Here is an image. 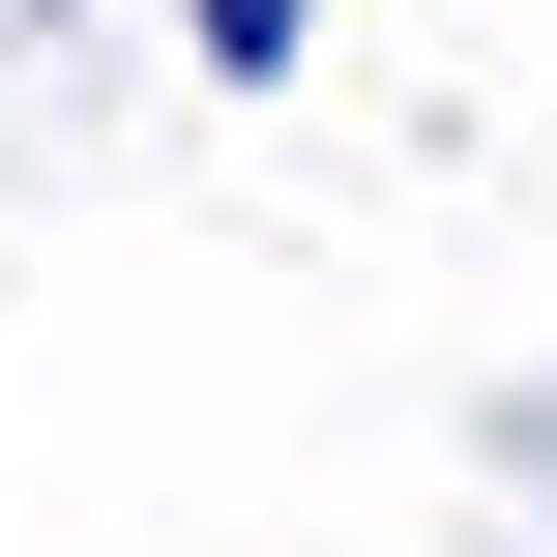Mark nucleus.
I'll list each match as a JSON object with an SVG mask.
<instances>
[{
  "instance_id": "obj_1",
  "label": "nucleus",
  "mask_w": 557,
  "mask_h": 557,
  "mask_svg": "<svg viewBox=\"0 0 557 557\" xmlns=\"http://www.w3.org/2000/svg\"><path fill=\"white\" fill-rule=\"evenodd\" d=\"M294 29H323V0H206V59H235V88H294Z\"/></svg>"
}]
</instances>
